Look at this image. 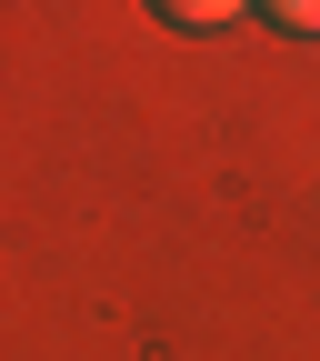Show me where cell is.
<instances>
[{"label":"cell","mask_w":320,"mask_h":361,"mask_svg":"<svg viewBox=\"0 0 320 361\" xmlns=\"http://www.w3.org/2000/svg\"><path fill=\"white\" fill-rule=\"evenodd\" d=\"M241 11H250V0H160V20H170V30H231Z\"/></svg>","instance_id":"cell-1"},{"label":"cell","mask_w":320,"mask_h":361,"mask_svg":"<svg viewBox=\"0 0 320 361\" xmlns=\"http://www.w3.org/2000/svg\"><path fill=\"white\" fill-rule=\"evenodd\" d=\"M260 11L281 20V30H320V0H260Z\"/></svg>","instance_id":"cell-2"}]
</instances>
